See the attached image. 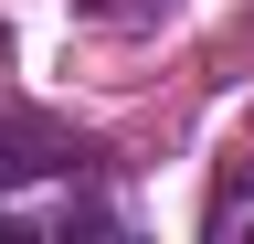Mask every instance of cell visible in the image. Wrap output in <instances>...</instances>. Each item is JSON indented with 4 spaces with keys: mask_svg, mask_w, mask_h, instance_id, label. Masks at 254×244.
<instances>
[{
    "mask_svg": "<svg viewBox=\"0 0 254 244\" xmlns=\"http://www.w3.org/2000/svg\"><path fill=\"white\" fill-rule=\"evenodd\" d=\"M95 170H106L95 138L53 128V117H32V106H0V202H11L21 180H95Z\"/></svg>",
    "mask_w": 254,
    "mask_h": 244,
    "instance_id": "obj_1",
    "label": "cell"
},
{
    "mask_svg": "<svg viewBox=\"0 0 254 244\" xmlns=\"http://www.w3.org/2000/svg\"><path fill=\"white\" fill-rule=\"evenodd\" d=\"M201 234H212V244H233V234H254V170H244V160H233V170L212 180V202H201Z\"/></svg>",
    "mask_w": 254,
    "mask_h": 244,
    "instance_id": "obj_2",
    "label": "cell"
}]
</instances>
